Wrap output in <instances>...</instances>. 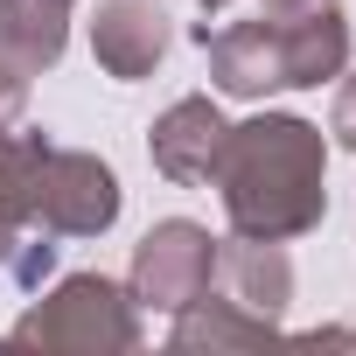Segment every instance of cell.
<instances>
[{"instance_id": "1", "label": "cell", "mask_w": 356, "mask_h": 356, "mask_svg": "<svg viewBox=\"0 0 356 356\" xmlns=\"http://www.w3.org/2000/svg\"><path fill=\"white\" fill-rule=\"evenodd\" d=\"M210 189L224 196L238 238H307L328 210V140L293 112H259L224 133Z\"/></svg>"}, {"instance_id": "2", "label": "cell", "mask_w": 356, "mask_h": 356, "mask_svg": "<svg viewBox=\"0 0 356 356\" xmlns=\"http://www.w3.org/2000/svg\"><path fill=\"white\" fill-rule=\"evenodd\" d=\"M210 84L224 98H273V91H314L342 77L349 63V22L342 8H321L307 22H238V29H203Z\"/></svg>"}, {"instance_id": "3", "label": "cell", "mask_w": 356, "mask_h": 356, "mask_svg": "<svg viewBox=\"0 0 356 356\" xmlns=\"http://www.w3.org/2000/svg\"><path fill=\"white\" fill-rule=\"evenodd\" d=\"M15 349H77V356H105V349H133L140 342V307L119 280L105 273H70L56 280L15 328Z\"/></svg>"}, {"instance_id": "4", "label": "cell", "mask_w": 356, "mask_h": 356, "mask_svg": "<svg viewBox=\"0 0 356 356\" xmlns=\"http://www.w3.org/2000/svg\"><path fill=\"white\" fill-rule=\"evenodd\" d=\"M119 224V175L84 154V147H56L35 168V231L49 238H98Z\"/></svg>"}, {"instance_id": "5", "label": "cell", "mask_w": 356, "mask_h": 356, "mask_svg": "<svg viewBox=\"0 0 356 356\" xmlns=\"http://www.w3.org/2000/svg\"><path fill=\"white\" fill-rule=\"evenodd\" d=\"M217 280V238L189 217H168L154 224L140 245H133V307H154V314H182L189 300H203Z\"/></svg>"}, {"instance_id": "6", "label": "cell", "mask_w": 356, "mask_h": 356, "mask_svg": "<svg viewBox=\"0 0 356 356\" xmlns=\"http://www.w3.org/2000/svg\"><path fill=\"white\" fill-rule=\"evenodd\" d=\"M175 49V15L161 0H98L91 15V56L105 77L119 84H140L161 70V56Z\"/></svg>"}, {"instance_id": "7", "label": "cell", "mask_w": 356, "mask_h": 356, "mask_svg": "<svg viewBox=\"0 0 356 356\" xmlns=\"http://www.w3.org/2000/svg\"><path fill=\"white\" fill-rule=\"evenodd\" d=\"M224 112L210 105V98H175L161 119H154V133H147V154H154V168L168 175V182H182V189H203L210 182V168H217V154H224Z\"/></svg>"}, {"instance_id": "8", "label": "cell", "mask_w": 356, "mask_h": 356, "mask_svg": "<svg viewBox=\"0 0 356 356\" xmlns=\"http://www.w3.org/2000/svg\"><path fill=\"white\" fill-rule=\"evenodd\" d=\"M224 300H238L245 314L259 321H280L286 300H293V259L273 245V238H217V280H210Z\"/></svg>"}, {"instance_id": "9", "label": "cell", "mask_w": 356, "mask_h": 356, "mask_svg": "<svg viewBox=\"0 0 356 356\" xmlns=\"http://www.w3.org/2000/svg\"><path fill=\"white\" fill-rule=\"evenodd\" d=\"M70 42V0H0V63L35 77Z\"/></svg>"}, {"instance_id": "10", "label": "cell", "mask_w": 356, "mask_h": 356, "mask_svg": "<svg viewBox=\"0 0 356 356\" xmlns=\"http://www.w3.org/2000/svg\"><path fill=\"white\" fill-rule=\"evenodd\" d=\"M49 154V133H8L0 126V273L15 245L35 231V168Z\"/></svg>"}, {"instance_id": "11", "label": "cell", "mask_w": 356, "mask_h": 356, "mask_svg": "<svg viewBox=\"0 0 356 356\" xmlns=\"http://www.w3.org/2000/svg\"><path fill=\"white\" fill-rule=\"evenodd\" d=\"M280 335V321H259V314H245L238 300H224L217 286L203 293V300H189L182 314H175V349H259V342H273Z\"/></svg>"}, {"instance_id": "12", "label": "cell", "mask_w": 356, "mask_h": 356, "mask_svg": "<svg viewBox=\"0 0 356 356\" xmlns=\"http://www.w3.org/2000/svg\"><path fill=\"white\" fill-rule=\"evenodd\" d=\"M328 133H335V147H349V154H356V70L335 84V112H328Z\"/></svg>"}, {"instance_id": "13", "label": "cell", "mask_w": 356, "mask_h": 356, "mask_svg": "<svg viewBox=\"0 0 356 356\" xmlns=\"http://www.w3.org/2000/svg\"><path fill=\"white\" fill-rule=\"evenodd\" d=\"M22 105H29V77L0 63V126H15V119H22Z\"/></svg>"}, {"instance_id": "14", "label": "cell", "mask_w": 356, "mask_h": 356, "mask_svg": "<svg viewBox=\"0 0 356 356\" xmlns=\"http://www.w3.org/2000/svg\"><path fill=\"white\" fill-rule=\"evenodd\" d=\"M321 8H342V0H259V15H273V22H307Z\"/></svg>"}, {"instance_id": "15", "label": "cell", "mask_w": 356, "mask_h": 356, "mask_svg": "<svg viewBox=\"0 0 356 356\" xmlns=\"http://www.w3.org/2000/svg\"><path fill=\"white\" fill-rule=\"evenodd\" d=\"M196 8H203V15H224V8H231V0H196Z\"/></svg>"}, {"instance_id": "16", "label": "cell", "mask_w": 356, "mask_h": 356, "mask_svg": "<svg viewBox=\"0 0 356 356\" xmlns=\"http://www.w3.org/2000/svg\"><path fill=\"white\" fill-rule=\"evenodd\" d=\"M349 349H356V328H349Z\"/></svg>"}]
</instances>
